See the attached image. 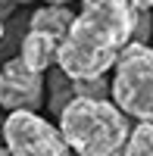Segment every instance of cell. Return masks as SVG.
<instances>
[{
  "label": "cell",
  "mask_w": 153,
  "mask_h": 156,
  "mask_svg": "<svg viewBox=\"0 0 153 156\" xmlns=\"http://www.w3.org/2000/svg\"><path fill=\"white\" fill-rule=\"evenodd\" d=\"M0 147H3V122H0Z\"/></svg>",
  "instance_id": "12"
},
{
  "label": "cell",
  "mask_w": 153,
  "mask_h": 156,
  "mask_svg": "<svg viewBox=\"0 0 153 156\" xmlns=\"http://www.w3.org/2000/svg\"><path fill=\"white\" fill-rule=\"evenodd\" d=\"M59 37L53 34H44V31H28L19 44V56L25 59V66L34 69V72H47L50 66H56V56H59Z\"/></svg>",
  "instance_id": "6"
},
{
  "label": "cell",
  "mask_w": 153,
  "mask_h": 156,
  "mask_svg": "<svg viewBox=\"0 0 153 156\" xmlns=\"http://www.w3.org/2000/svg\"><path fill=\"white\" fill-rule=\"evenodd\" d=\"M78 12H72L69 6H53V3H44V6H37L31 12V19H28V31H44V34H53V37H66L69 28H72V22Z\"/></svg>",
  "instance_id": "7"
},
{
  "label": "cell",
  "mask_w": 153,
  "mask_h": 156,
  "mask_svg": "<svg viewBox=\"0 0 153 156\" xmlns=\"http://www.w3.org/2000/svg\"><path fill=\"white\" fill-rule=\"evenodd\" d=\"M3 147L9 156H69L62 131L28 109L9 112L3 119Z\"/></svg>",
  "instance_id": "4"
},
{
  "label": "cell",
  "mask_w": 153,
  "mask_h": 156,
  "mask_svg": "<svg viewBox=\"0 0 153 156\" xmlns=\"http://www.w3.org/2000/svg\"><path fill=\"white\" fill-rule=\"evenodd\" d=\"M128 3H131L134 9H144V12H150V9H153V0H128Z\"/></svg>",
  "instance_id": "9"
},
{
  "label": "cell",
  "mask_w": 153,
  "mask_h": 156,
  "mask_svg": "<svg viewBox=\"0 0 153 156\" xmlns=\"http://www.w3.org/2000/svg\"><path fill=\"white\" fill-rule=\"evenodd\" d=\"M0 41H3V16H0Z\"/></svg>",
  "instance_id": "13"
},
{
  "label": "cell",
  "mask_w": 153,
  "mask_h": 156,
  "mask_svg": "<svg viewBox=\"0 0 153 156\" xmlns=\"http://www.w3.org/2000/svg\"><path fill=\"white\" fill-rule=\"evenodd\" d=\"M44 3H53V6H66L69 0H44Z\"/></svg>",
  "instance_id": "11"
},
{
  "label": "cell",
  "mask_w": 153,
  "mask_h": 156,
  "mask_svg": "<svg viewBox=\"0 0 153 156\" xmlns=\"http://www.w3.org/2000/svg\"><path fill=\"white\" fill-rule=\"evenodd\" d=\"M137 9L128 0H81L69 34L59 44L56 66L69 78H103L134 41Z\"/></svg>",
  "instance_id": "1"
},
{
  "label": "cell",
  "mask_w": 153,
  "mask_h": 156,
  "mask_svg": "<svg viewBox=\"0 0 153 156\" xmlns=\"http://www.w3.org/2000/svg\"><path fill=\"white\" fill-rule=\"evenodd\" d=\"M44 87L47 84L41 72L28 69L22 56H12L0 69V106L9 112H19V109L34 112L44 103Z\"/></svg>",
  "instance_id": "5"
},
{
  "label": "cell",
  "mask_w": 153,
  "mask_h": 156,
  "mask_svg": "<svg viewBox=\"0 0 153 156\" xmlns=\"http://www.w3.org/2000/svg\"><path fill=\"white\" fill-rule=\"evenodd\" d=\"M122 156H153V122H137Z\"/></svg>",
  "instance_id": "8"
},
{
  "label": "cell",
  "mask_w": 153,
  "mask_h": 156,
  "mask_svg": "<svg viewBox=\"0 0 153 156\" xmlns=\"http://www.w3.org/2000/svg\"><path fill=\"white\" fill-rule=\"evenodd\" d=\"M22 3H28V0H0V6H3L0 12H6L9 6H22Z\"/></svg>",
  "instance_id": "10"
},
{
  "label": "cell",
  "mask_w": 153,
  "mask_h": 156,
  "mask_svg": "<svg viewBox=\"0 0 153 156\" xmlns=\"http://www.w3.org/2000/svg\"><path fill=\"white\" fill-rule=\"evenodd\" d=\"M112 103L137 122H153V47L131 41L119 53L109 81Z\"/></svg>",
  "instance_id": "3"
},
{
  "label": "cell",
  "mask_w": 153,
  "mask_h": 156,
  "mask_svg": "<svg viewBox=\"0 0 153 156\" xmlns=\"http://www.w3.org/2000/svg\"><path fill=\"white\" fill-rule=\"evenodd\" d=\"M0 156H9V150H6V147H0Z\"/></svg>",
  "instance_id": "14"
},
{
  "label": "cell",
  "mask_w": 153,
  "mask_h": 156,
  "mask_svg": "<svg viewBox=\"0 0 153 156\" xmlns=\"http://www.w3.org/2000/svg\"><path fill=\"white\" fill-rule=\"evenodd\" d=\"M59 131L78 156H122L131 125L106 97H72L59 109Z\"/></svg>",
  "instance_id": "2"
}]
</instances>
